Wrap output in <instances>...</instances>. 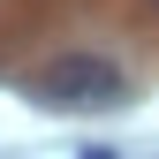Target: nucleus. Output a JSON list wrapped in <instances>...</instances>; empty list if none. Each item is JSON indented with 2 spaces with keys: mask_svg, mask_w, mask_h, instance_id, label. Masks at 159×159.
Returning a JSON list of instances; mask_svg holds the SVG:
<instances>
[{
  "mask_svg": "<svg viewBox=\"0 0 159 159\" xmlns=\"http://www.w3.org/2000/svg\"><path fill=\"white\" fill-rule=\"evenodd\" d=\"M38 98L46 106H114V98H129V84L98 53H61V61L38 76Z\"/></svg>",
  "mask_w": 159,
  "mask_h": 159,
  "instance_id": "f257e3e1",
  "label": "nucleus"
}]
</instances>
